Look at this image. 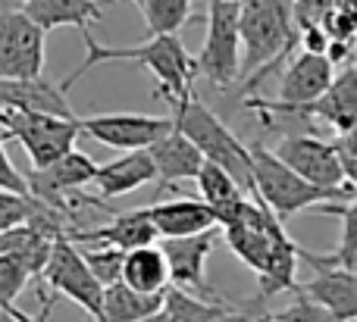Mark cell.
<instances>
[{
	"label": "cell",
	"instance_id": "1",
	"mask_svg": "<svg viewBox=\"0 0 357 322\" xmlns=\"http://www.w3.org/2000/svg\"><path fill=\"white\" fill-rule=\"evenodd\" d=\"M82 38H85V63H82L69 79L60 81L63 91H69V88H73L85 72H91L94 66L129 60V63H138V66H144V69L154 72L157 97L167 100V104L169 100H185V97L195 94L191 88H195V79H197V63L176 35L148 38L144 44H135V47H110V44H98L91 38V31H82Z\"/></svg>",
	"mask_w": 357,
	"mask_h": 322
},
{
	"label": "cell",
	"instance_id": "2",
	"mask_svg": "<svg viewBox=\"0 0 357 322\" xmlns=\"http://www.w3.org/2000/svg\"><path fill=\"white\" fill-rule=\"evenodd\" d=\"M251 169H254V194L251 198L264 200L279 219H291L304 210H320V213H339L345 204L357 198V188H317L307 179L289 169L270 147L264 144H251Z\"/></svg>",
	"mask_w": 357,
	"mask_h": 322
},
{
	"label": "cell",
	"instance_id": "3",
	"mask_svg": "<svg viewBox=\"0 0 357 322\" xmlns=\"http://www.w3.org/2000/svg\"><path fill=\"white\" fill-rule=\"evenodd\" d=\"M298 44L291 0H245L241 3V75L254 91Z\"/></svg>",
	"mask_w": 357,
	"mask_h": 322
},
{
	"label": "cell",
	"instance_id": "4",
	"mask_svg": "<svg viewBox=\"0 0 357 322\" xmlns=\"http://www.w3.org/2000/svg\"><path fill=\"white\" fill-rule=\"evenodd\" d=\"M169 113H173L176 129L185 138H191L197 150L204 154L207 163L222 166L248 194H254V169H251V147L235 138V131L210 110L207 104L191 94L185 100H169Z\"/></svg>",
	"mask_w": 357,
	"mask_h": 322
},
{
	"label": "cell",
	"instance_id": "5",
	"mask_svg": "<svg viewBox=\"0 0 357 322\" xmlns=\"http://www.w3.org/2000/svg\"><path fill=\"white\" fill-rule=\"evenodd\" d=\"M79 131H82L79 119L0 106V135L22 144V150L31 160V169H44L50 163H56L60 156L73 154Z\"/></svg>",
	"mask_w": 357,
	"mask_h": 322
},
{
	"label": "cell",
	"instance_id": "6",
	"mask_svg": "<svg viewBox=\"0 0 357 322\" xmlns=\"http://www.w3.org/2000/svg\"><path fill=\"white\" fill-rule=\"evenodd\" d=\"M195 63L197 75L220 91L241 79V3H210L207 38Z\"/></svg>",
	"mask_w": 357,
	"mask_h": 322
},
{
	"label": "cell",
	"instance_id": "7",
	"mask_svg": "<svg viewBox=\"0 0 357 322\" xmlns=\"http://www.w3.org/2000/svg\"><path fill=\"white\" fill-rule=\"evenodd\" d=\"M335 79V69L329 56L320 54H298L295 60L289 63V69L282 72V81H279V97L266 100V97H245L248 110H257L260 116H270V113H279V116H298L304 106H310L314 100H320L323 94L329 91Z\"/></svg>",
	"mask_w": 357,
	"mask_h": 322
},
{
	"label": "cell",
	"instance_id": "8",
	"mask_svg": "<svg viewBox=\"0 0 357 322\" xmlns=\"http://www.w3.org/2000/svg\"><path fill=\"white\" fill-rule=\"evenodd\" d=\"M44 285L54 288V294H63L73 304H79L82 310L91 316V322H107L104 316V285L94 279V273L88 269L82 250L75 248L69 238H56L50 260L44 266L41 275Z\"/></svg>",
	"mask_w": 357,
	"mask_h": 322
},
{
	"label": "cell",
	"instance_id": "9",
	"mask_svg": "<svg viewBox=\"0 0 357 322\" xmlns=\"http://www.w3.org/2000/svg\"><path fill=\"white\" fill-rule=\"evenodd\" d=\"M44 35L25 10L0 13V81H25L44 75Z\"/></svg>",
	"mask_w": 357,
	"mask_h": 322
},
{
	"label": "cell",
	"instance_id": "10",
	"mask_svg": "<svg viewBox=\"0 0 357 322\" xmlns=\"http://www.w3.org/2000/svg\"><path fill=\"white\" fill-rule=\"evenodd\" d=\"M94 175H98V163L82 150H73L50 166L31 169L25 182H29V194L38 204L69 216L75 200H79V191L85 185H94Z\"/></svg>",
	"mask_w": 357,
	"mask_h": 322
},
{
	"label": "cell",
	"instance_id": "11",
	"mask_svg": "<svg viewBox=\"0 0 357 322\" xmlns=\"http://www.w3.org/2000/svg\"><path fill=\"white\" fill-rule=\"evenodd\" d=\"M88 138L113 150H148L176 129L173 116H144V113H107V116H79Z\"/></svg>",
	"mask_w": 357,
	"mask_h": 322
},
{
	"label": "cell",
	"instance_id": "12",
	"mask_svg": "<svg viewBox=\"0 0 357 322\" xmlns=\"http://www.w3.org/2000/svg\"><path fill=\"white\" fill-rule=\"evenodd\" d=\"M273 154L317 188H345L348 185L342 154L335 141H323L317 135H289L276 144Z\"/></svg>",
	"mask_w": 357,
	"mask_h": 322
},
{
	"label": "cell",
	"instance_id": "13",
	"mask_svg": "<svg viewBox=\"0 0 357 322\" xmlns=\"http://www.w3.org/2000/svg\"><path fill=\"white\" fill-rule=\"evenodd\" d=\"M216 244V229L201 232L188 238H163V254L169 263V282L173 288H182L188 294H197L204 300H220L207 282V257Z\"/></svg>",
	"mask_w": 357,
	"mask_h": 322
},
{
	"label": "cell",
	"instance_id": "14",
	"mask_svg": "<svg viewBox=\"0 0 357 322\" xmlns=\"http://www.w3.org/2000/svg\"><path fill=\"white\" fill-rule=\"evenodd\" d=\"M160 238L154 219H151V207H138V210H126V213H113V219L107 225L98 229H73L69 241L73 244H98V248H119V250H135V248H148Z\"/></svg>",
	"mask_w": 357,
	"mask_h": 322
},
{
	"label": "cell",
	"instance_id": "15",
	"mask_svg": "<svg viewBox=\"0 0 357 322\" xmlns=\"http://www.w3.org/2000/svg\"><path fill=\"white\" fill-rule=\"evenodd\" d=\"M314 279L301 285L298 282L295 291L307 294L310 300L323 304L329 313H335L342 322H357V273L345 266H326V263H310Z\"/></svg>",
	"mask_w": 357,
	"mask_h": 322
},
{
	"label": "cell",
	"instance_id": "16",
	"mask_svg": "<svg viewBox=\"0 0 357 322\" xmlns=\"http://www.w3.org/2000/svg\"><path fill=\"white\" fill-rule=\"evenodd\" d=\"M151 219H154L160 238H188L210 229H220L216 213L201 198L157 200V204H151Z\"/></svg>",
	"mask_w": 357,
	"mask_h": 322
},
{
	"label": "cell",
	"instance_id": "17",
	"mask_svg": "<svg viewBox=\"0 0 357 322\" xmlns=\"http://www.w3.org/2000/svg\"><path fill=\"white\" fill-rule=\"evenodd\" d=\"M0 106L25 110V113H47V116H63V119H79L75 110L69 106L66 91L44 79L0 81Z\"/></svg>",
	"mask_w": 357,
	"mask_h": 322
},
{
	"label": "cell",
	"instance_id": "18",
	"mask_svg": "<svg viewBox=\"0 0 357 322\" xmlns=\"http://www.w3.org/2000/svg\"><path fill=\"white\" fill-rule=\"evenodd\" d=\"M298 116H317L329 122L335 131H348L357 122V63H345L339 75L333 79L329 91L310 106H304Z\"/></svg>",
	"mask_w": 357,
	"mask_h": 322
},
{
	"label": "cell",
	"instance_id": "19",
	"mask_svg": "<svg viewBox=\"0 0 357 322\" xmlns=\"http://www.w3.org/2000/svg\"><path fill=\"white\" fill-rule=\"evenodd\" d=\"M154 179H157V169H154V160H151L148 150H129V154L98 166L94 185H98V198L110 200V198L132 194L135 188L148 185V182H154Z\"/></svg>",
	"mask_w": 357,
	"mask_h": 322
},
{
	"label": "cell",
	"instance_id": "20",
	"mask_svg": "<svg viewBox=\"0 0 357 322\" xmlns=\"http://www.w3.org/2000/svg\"><path fill=\"white\" fill-rule=\"evenodd\" d=\"M151 160H154L157 169V182L160 185H176V182L185 179H197V172L204 169V154L191 144V138H185L178 129H173L167 138L148 147Z\"/></svg>",
	"mask_w": 357,
	"mask_h": 322
},
{
	"label": "cell",
	"instance_id": "21",
	"mask_svg": "<svg viewBox=\"0 0 357 322\" xmlns=\"http://www.w3.org/2000/svg\"><path fill=\"white\" fill-rule=\"evenodd\" d=\"M197 188H201V200L216 213V225H229L241 213L248 200V191L216 163H204V169L197 172Z\"/></svg>",
	"mask_w": 357,
	"mask_h": 322
},
{
	"label": "cell",
	"instance_id": "22",
	"mask_svg": "<svg viewBox=\"0 0 357 322\" xmlns=\"http://www.w3.org/2000/svg\"><path fill=\"white\" fill-rule=\"evenodd\" d=\"M22 10L44 31L63 29V25H75L79 31H88V25L100 22V16H104V6L98 0H29V3H22Z\"/></svg>",
	"mask_w": 357,
	"mask_h": 322
},
{
	"label": "cell",
	"instance_id": "23",
	"mask_svg": "<svg viewBox=\"0 0 357 322\" xmlns=\"http://www.w3.org/2000/svg\"><path fill=\"white\" fill-rule=\"evenodd\" d=\"M123 282L142 294H167L173 282H169V263L163 248L148 244V248L129 250L123 260Z\"/></svg>",
	"mask_w": 357,
	"mask_h": 322
},
{
	"label": "cell",
	"instance_id": "24",
	"mask_svg": "<svg viewBox=\"0 0 357 322\" xmlns=\"http://www.w3.org/2000/svg\"><path fill=\"white\" fill-rule=\"evenodd\" d=\"M167 294H142L126 282L104 288V316L107 322H142L163 310Z\"/></svg>",
	"mask_w": 357,
	"mask_h": 322
},
{
	"label": "cell",
	"instance_id": "25",
	"mask_svg": "<svg viewBox=\"0 0 357 322\" xmlns=\"http://www.w3.org/2000/svg\"><path fill=\"white\" fill-rule=\"evenodd\" d=\"M163 313L169 322H226L235 316V310L222 300H204L173 285L167 288V298H163Z\"/></svg>",
	"mask_w": 357,
	"mask_h": 322
},
{
	"label": "cell",
	"instance_id": "26",
	"mask_svg": "<svg viewBox=\"0 0 357 322\" xmlns=\"http://www.w3.org/2000/svg\"><path fill=\"white\" fill-rule=\"evenodd\" d=\"M142 16L151 38L178 35L185 22H191V0H142Z\"/></svg>",
	"mask_w": 357,
	"mask_h": 322
},
{
	"label": "cell",
	"instance_id": "27",
	"mask_svg": "<svg viewBox=\"0 0 357 322\" xmlns=\"http://www.w3.org/2000/svg\"><path fill=\"white\" fill-rule=\"evenodd\" d=\"M31 269L16 257H0V313L10 319V313L16 310V298L22 294V288L29 285Z\"/></svg>",
	"mask_w": 357,
	"mask_h": 322
},
{
	"label": "cell",
	"instance_id": "28",
	"mask_svg": "<svg viewBox=\"0 0 357 322\" xmlns=\"http://www.w3.org/2000/svg\"><path fill=\"white\" fill-rule=\"evenodd\" d=\"M44 210V204H38L31 194H16L0 188V232H10L16 225H25Z\"/></svg>",
	"mask_w": 357,
	"mask_h": 322
},
{
	"label": "cell",
	"instance_id": "29",
	"mask_svg": "<svg viewBox=\"0 0 357 322\" xmlns=\"http://www.w3.org/2000/svg\"><path fill=\"white\" fill-rule=\"evenodd\" d=\"M82 257H85L88 269H91L94 279H98L104 288L123 282L126 250H119V248H94V250H82Z\"/></svg>",
	"mask_w": 357,
	"mask_h": 322
},
{
	"label": "cell",
	"instance_id": "30",
	"mask_svg": "<svg viewBox=\"0 0 357 322\" xmlns=\"http://www.w3.org/2000/svg\"><path fill=\"white\" fill-rule=\"evenodd\" d=\"M273 319L276 322H342L335 313H329L323 304L310 300L307 294H301V291H295V304H291L289 310L273 313Z\"/></svg>",
	"mask_w": 357,
	"mask_h": 322
},
{
	"label": "cell",
	"instance_id": "31",
	"mask_svg": "<svg viewBox=\"0 0 357 322\" xmlns=\"http://www.w3.org/2000/svg\"><path fill=\"white\" fill-rule=\"evenodd\" d=\"M335 13V0H291V16H295L298 31L310 25H326Z\"/></svg>",
	"mask_w": 357,
	"mask_h": 322
},
{
	"label": "cell",
	"instance_id": "32",
	"mask_svg": "<svg viewBox=\"0 0 357 322\" xmlns=\"http://www.w3.org/2000/svg\"><path fill=\"white\" fill-rule=\"evenodd\" d=\"M3 141L6 138L0 135V188H3V191H16V194H29V182H25V175L19 172L16 166H13Z\"/></svg>",
	"mask_w": 357,
	"mask_h": 322
},
{
	"label": "cell",
	"instance_id": "33",
	"mask_svg": "<svg viewBox=\"0 0 357 322\" xmlns=\"http://www.w3.org/2000/svg\"><path fill=\"white\" fill-rule=\"evenodd\" d=\"M298 44H301L304 54H329V44H333V35H329L326 25H310V29L298 31Z\"/></svg>",
	"mask_w": 357,
	"mask_h": 322
},
{
	"label": "cell",
	"instance_id": "34",
	"mask_svg": "<svg viewBox=\"0 0 357 322\" xmlns=\"http://www.w3.org/2000/svg\"><path fill=\"white\" fill-rule=\"evenodd\" d=\"M38 298H41V310H38L35 316H25V313L13 310L10 319H13V322H54V319H50V310H54V298H44V294H38Z\"/></svg>",
	"mask_w": 357,
	"mask_h": 322
},
{
	"label": "cell",
	"instance_id": "35",
	"mask_svg": "<svg viewBox=\"0 0 357 322\" xmlns=\"http://www.w3.org/2000/svg\"><path fill=\"white\" fill-rule=\"evenodd\" d=\"M335 144H339L342 154H354V156H357V122H354L348 131H342L339 141H335Z\"/></svg>",
	"mask_w": 357,
	"mask_h": 322
},
{
	"label": "cell",
	"instance_id": "36",
	"mask_svg": "<svg viewBox=\"0 0 357 322\" xmlns=\"http://www.w3.org/2000/svg\"><path fill=\"white\" fill-rule=\"evenodd\" d=\"M342 154V150H339ZM342 166H345V182L357 188V156L354 154H342Z\"/></svg>",
	"mask_w": 357,
	"mask_h": 322
},
{
	"label": "cell",
	"instance_id": "37",
	"mask_svg": "<svg viewBox=\"0 0 357 322\" xmlns=\"http://www.w3.org/2000/svg\"><path fill=\"white\" fill-rule=\"evenodd\" d=\"M241 322H276L273 313H254V316H241Z\"/></svg>",
	"mask_w": 357,
	"mask_h": 322
},
{
	"label": "cell",
	"instance_id": "38",
	"mask_svg": "<svg viewBox=\"0 0 357 322\" xmlns=\"http://www.w3.org/2000/svg\"><path fill=\"white\" fill-rule=\"evenodd\" d=\"M142 322H169V319H167V313L160 310V313H154V316H148V319H142Z\"/></svg>",
	"mask_w": 357,
	"mask_h": 322
},
{
	"label": "cell",
	"instance_id": "39",
	"mask_svg": "<svg viewBox=\"0 0 357 322\" xmlns=\"http://www.w3.org/2000/svg\"><path fill=\"white\" fill-rule=\"evenodd\" d=\"M207 3H245V0H207Z\"/></svg>",
	"mask_w": 357,
	"mask_h": 322
},
{
	"label": "cell",
	"instance_id": "40",
	"mask_svg": "<svg viewBox=\"0 0 357 322\" xmlns=\"http://www.w3.org/2000/svg\"><path fill=\"white\" fill-rule=\"evenodd\" d=\"M132 3H135V6H142V0H132Z\"/></svg>",
	"mask_w": 357,
	"mask_h": 322
},
{
	"label": "cell",
	"instance_id": "41",
	"mask_svg": "<svg viewBox=\"0 0 357 322\" xmlns=\"http://www.w3.org/2000/svg\"><path fill=\"white\" fill-rule=\"evenodd\" d=\"M22 3H29V0H22Z\"/></svg>",
	"mask_w": 357,
	"mask_h": 322
}]
</instances>
